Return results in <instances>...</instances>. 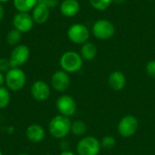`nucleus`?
<instances>
[{
  "instance_id": "nucleus-19",
  "label": "nucleus",
  "mask_w": 155,
  "mask_h": 155,
  "mask_svg": "<svg viewBox=\"0 0 155 155\" xmlns=\"http://www.w3.org/2000/svg\"><path fill=\"white\" fill-rule=\"evenodd\" d=\"M11 100L9 90L5 86H0V109L6 108Z\"/></svg>"
},
{
  "instance_id": "nucleus-32",
  "label": "nucleus",
  "mask_w": 155,
  "mask_h": 155,
  "mask_svg": "<svg viewBox=\"0 0 155 155\" xmlns=\"http://www.w3.org/2000/svg\"><path fill=\"white\" fill-rule=\"evenodd\" d=\"M17 155H29V154H27V153H19V154H17Z\"/></svg>"
},
{
  "instance_id": "nucleus-33",
  "label": "nucleus",
  "mask_w": 155,
  "mask_h": 155,
  "mask_svg": "<svg viewBox=\"0 0 155 155\" xmlns=\"http://www.w3.org/2000/svg\"><path fill=\"white\" fill-rule=\"evenodd\" d=\"M0 155H3V153L1 152V150H0Z\"/></svg>"
},
{
  "instance_id": "nucleus-4",
  "label": "nucleus",
  "mask_w": 155,
  "mask_h": 155,
  "mask_svg": "<svg viewBox=\"0 0 155 155\" xmlns=\"http://www.w3.org/2000/svg\"><path fill=\"white\" fill-rule=\"evenodd\" d=\"M101 149L100 141L94 136L82 138L76 145V152L78 155H98Z\"/></svg>"
},
{
  "instance_id": "nucleus-22",
  "label": "nucleus",
  "mask_w": 155,
  "mask_h": 155,
  "mask_svg": "<svg viewBox=\"0 0 155 155\" xmlns=\"http://www.w3.org/2000/svg\"><path fill=\"white\" fill-rule=\"evenodd\" d=\"M21 32L16 29H13L7 34V42L10 45H18L19 42L21 41Z\"/></svg>"
},
{
  "instance_id": "nucleus-14",
  "label": "nucleus",
  "mask_w": 155,
  "mask_h": 155,
  "mask_svg": "<svg viewBox=\"0 0 155 155\" xmlns=\"http://www.w3.org/2000/svg\"><path fill=\"white\" fill-rule=\"evenodd\" d=\"M108 84L114 91H121L126 85V77L121 71H114L109 74Z\"/></svg>"
},
{
  "instance_id": "nucleus-28",
  "label": "nucleus",
  "mask_w": 155,
  "mask_h": 155,
  "mask_svg": "<svg viewBox=\"0 0 155 155\" xmlns=\"http://www.w3.org/2000/svg\"><path fill=\"white\" fill-rule=\"evenodd\" d=\"M59 155H75V153H73V152H71V151L66 150V151H63Z\"/></svg>"
},
{
  "instance_id": "nucleus-17",
  "label": "nucleus",
  "mask_w": 155,
  "mask_h": 155,
  "mask_svg": "<svg viewBox=\"0 0 155 155\" xmlns=\"http://www.w3.org/2000/svg\"><path fill=\"white\" fill-rule=\"evenodd\" d=\"M96 54H97V47L94 44L86 42L82 45L80 55L82 56L83 60L91 61L95 58Z\"/></svg>"
},
{
  "instance_id": "nucleus-21",
  "label": "nucleus",
  "mask_w": 155,
  "mask_h": 155,
  "mask_svg": "<svg viewBox=\"0 0 155 155\" xmlns=\"http://www.w3.org/2000/svg\"><path fill=\"white\" fill-rule=\"evenodd\" d=\"M90 5L98 11H104L106 10L111 4L113 3V0H89Z\"/></svg>"
},
{
  "instance_id": "nucleus-12",
  "label": "nucleus",
  "mask_w": 155,
  "mask_h": 155,
  "mask_svg": "<svg viewBox=\"0 0 155 155\" xmlns=\"http://www.w3.org/2000/svg\"><path fill=\"white\" fill-rule=\"evenodd\" d=\"M31 94L34 99L38 102H44L47 100L51 94L49 85L45 81H36L31 87Z\"/></svg>"
},
{
  "instance_id": "nucleus-30",
  "label": "nucleus",
  "mask_w": 155,
  "mask_h": 155,
  "mask_svg": "<svg viewBox=\"0 0 155 155\" xmlns=\"http://www.w3.org/2000/svg\"><path fill=\"white\" fill-rule=\"evenodd\" d=\"M126 0H113V3L114 4H117V5H121V4H124Z\"/></svg>"
},
{
  "instance_id": "nucleus-8",
  "label": "nucleus",
  "mask_w": 155,
  "mask_h": 155,
  "mask_svg": "<svg viewBox=\"0 0 155 155\" xmlns=\"http://www.w3.org/2000/svg\"><path fill=\"white\" fill-rule=\"evenodd\" d=\"M30 56V50L25 45H16L14 50L11 52L9 61L12 68L20 67L24 64H25Z\"/></svg>"
},
{
  "instance_id": "nucleus-18",
  "label": "nucleus",
  "mask_w": 155,
  "mask_h": 155,
  "mask_svg": "<svg viewBox=\"0 0 155 155\" xmlns=\"http://www.w3.org/2000/svg\"><path fill=\"white\" fill-rule=\"evenodd\" d=\"M36 5L37 0H14V5L18 12L27 13Z\"/></svg>"
},
{
  "instance_id": "nucleus-10",
  "label": "nucleus",
  "mask_w": 155,
  "mask_h": 155,
  "mask_svg": "<svg viewBox=\"0 0 155 155\" xmlns=\"http://www.w3.org/2000/svg\"><path fill=\"white\" fill-rule=\"evenodd\" d=\"M13 25L15 29L20 31L21 33H25L30 31L34 25L33 17L28 13L18 12L13 19Z\"/></svg>"
},
{
  "instance_id": "nucleus-5",
  "label": "nucleus",
  "mask_w": 155,
  "mask_h": 155,
  "mask_svg": "<svg viewBox=\"0 0 155 155\" xmlns=\"http://www.w3.org/2000/svg\"><path fill=\"white\" fill-rule=\"evenodd\" d=\"M92 33L97 39L108 40L115 33V27L112 22L107 19H99L94 22L92 27Z\"/></svg>"
},
{
  "instance_id": "nucleus-2",
  "label": "nucleus",
  "mask_w": 155,
  "mask_h": 155,
  "mask_svg": "<svg viewBox=\"0 0 155 155\" xmlns=\"http://www.w3.org/2000/svg\"><path fill=\"white\" fill-rule=\"evenodd\" d=\"M25 82V74L19 67L11 68L5 75V84H6V88L13 92H18L23 89Z\"/></svg>"
},
{
  "instance_id": "nucleus-3",
  "label": "nucleus",
  "mask_w": 155,
  "mask_h": 155,
  "mask_svg": "<svg viewBox=\"0 0 155 155\" xmlns=\"http://www.w3.org/2000/svg\"><path fill=\"white\" fill-rule=\"evenodd\" d=\"M60 66L66 73L78 72L83 66V58L76 52L67 51L60 58Z\"/></svg>"
},
{
  "instance_id": "nucleus-27",
  "label": "nucleus",
  "mask_w": 155,
  "mask_h": 155,
  "mask_svg": "<svg viewBox=\"0 0 155 155\" xmlns=\"http://www.w3.org/2000/svg\"><path fill=\"white\" fill-rule=\"evenodd\" d=\"M4 15H5V10H4V7H3V5L0 4V21L3 19V17H4Z\"/></svg>"
},
{
  "instance_id": "nucleus-25",
  "label": "nucleus",
  "mask_w": 155,
  "mask_h": 155,
  "mask_svg": "<svg viewBox=\"0 0 155 155\" xmlns=\"http://www.w3.org/2000/svg\"><path fill=\"white\" fill-rule=\"evenodd\" d=\"M12 68L11 64H10V61L9 59L6 58H0V72H5L7 73L10 69Z\"/></svg>"
},
{
  "instance_id": "nucleus-29",
  "label": "nucleus",
  "mask_w": 155,
  "mask_h": 155,
  "mask_svg": "<svg viewBox=\"0 0 155 155\" xmlns=\"http://www.w3.org/2000/svg\"><path fill=\"white\" fill-rule=\"evenodd\" d=\"M4 84H5V75L3 74V73L0 72V86H3Z\"/></svg>"
},
{
  "instance_id": "nucleus-6",
  "label": "nucleus",
  "mask_w": 155,
  "mask_h": 155,
  "mask_svg": "<svg viewBox=\"0 0 155 155\" xmlns=\"http://www.w3.org/2000/svg\"><path fill=\"white\" fill-rule=\"evenodd\" d=\"M139 127V122L134 115L128 114L124 116L117 126L118 133L123 137H131L135 134Z\"/></svg>"
},
{
  "instance_id": "nucleus-7",
  "label": "nucleus",
  "mask_w": 155,
  "mask_h": 155,
  "mask_svg": "<svg viewBox=\"0 0 155 155\" xmlns=\"http://www.w3.org/2000/svg\"><path fill=\"white\" fill-rule=\"evenodd\" d=\"M67 36L71 42L76 45H84L86 43L90 37V32L87 26L83 24H74L72 25L68 31Z\"/></svg>"
},
{
  "instance_id": "nucleus-31",
  "label": "nucleus",
  "mask_w": 155,
  "mask_h": 155,
  "mask_svg": "<svg viewBox=\"0 0 155 155\" xmlns=\"http://www.w3.org/2000/svg\"><path fill=\"white\" fill-rule=\"evenodd\" d=\"M10 0H0V3H5V2H8Z\"/></svg>"
},
{
  "instance_id": "nucleus-34",
  "label": "nucleus",
  "mask_w": 155,
  "mask_h": 155,
  "mask_svg": "<svg viewBox=\"0 0 155 155\" xmlns=\"http://www.w3.org/2000/svg\"><path fill=\"white\" fill-rule=\"evenodd\" d=\"M45 155H52V154H45Z\"/></svg>"
},
{
  "instance_id": "nucleus-16",
  "label": "nucleus",
  "mask_w": 155,
  "mask_h": 155,
  "mask_svg": "<svg viewBox=\"0 0 155 155\" xmlns=\"http://www.w3.org/2000/svg\"><path fill=\"white\" fill-rule=\"evenodd\" d=\"M49 15H50V9L45 5L37 4L34 8L32 17L34 22L41 25V24H45L48 20Z\"/></svg>"
},
{
  "instance_id": "nucleus-15",
  "label": "nucleus",
  "mask_w": 155,
  "mask_h": 155,
  "mask_svg": "<svg viewBox=\"0 0 155 155\" xmlns=\"http://www.w3.org/2000/svg\"><path fill=\"white\" fill-rule=\"evenodd\" d=\"M80 9V4L77 0H64L60 5L62 15L66 17H73L77 15Z\"/></svg>"
},
{
  "instance_id": "nucleus-26",
  "label": "nucleus",
  "mask_w": 155,
  "mask_h": 155,
  "mask_svg": "<svg viewBox=\"0 0 155 155\" xmlns=\"http://www.w3.org/2000/svg\"><path fill=\"white\" fill-rule=\"evenodd\" d=\"M59 3V0H37V4H42L50 8H54Z\"/></svg>"
},
{
  "instance_id": "nucleus-23",
  "label": "nucleus",
  "mask_w": 155,
  "mask_h": 155,
  "mask_svg": "<svg viewBox=\"0 0 155 155\" xmlns=\"http://www.w3.org/2000/svg\"><path fill=\"white\" fill-rule=\"evenodd\" d=\"M100 143H101V147L105 150H112L114 148L116 144L115 138L113 136H105L100 141Z\"/></svg>"
},
{
  "instance_id": "nucleus-20",
  "label": "nucleus",
  "mask_w": 155,
  "mask_h": 155,
  "mask_svg": "<svg viewBox=\"0 0 155 155\" xmlns=\"http://www.w3.org/2000/svg\"><path fill=\"white\" fill-rule=\"evenodd\" d=\"M87 127L86 124L82 122V121H75L72 123L71 126V132L75 135V136H83L86 133Z\"/></svg>"
},
{
  "instance_id": "nucleus-24",
  "label": "nucleus",
  "mask_w": 155,
  "mask_h": 155,
  "mask_svg": "<svg viewBox=\"0 0 155 155\" xmlns=\"http://www.w3.org/2000/svg\"><path fill=\"white\" fill-rule=\"evenodd\" d=\"M145 70L150 77L155 79V60H151L150 62L147 63Z\"/></svg>"
},
{
  "instance_id": "nucleus-13",
  "label": "nucleus",
  "mask_w": 155,
  "mask_h": 155,
  "mask_svg": "<svg viewBox=\"0 0 155 155\" xmlns=\"http://www.w3.org/2000/svg\"><path fill=\"white\" fill-rule=\"evenodd\" d=\"M25 136L31 143H39L45 137V132L43 126L38 124H33L26 128Z\"/></svg>"
},
{
  "instance_id": "nucleus-1",
  "label": "nucleus",
  "mask_w": 155,
  "mask_h": 155,
  "mask_svg": "<svg viewBox=\"0 0 155 155\" xmlns=\"http://www.w3.org/2000/svg\"><path fill=\"white\" fill-rule=\"evenodd\" d=\"M72 123L69 117L58 114L54 116L48 125L50 134L55 139H64L71 132Z\"/></svg>"
},
{
  "instance_id": "nucleus-11",
  "label": "nucleus",
  "mask_w": 155,
  "mask_h": 155,
  "mask_svg": "<svg viewBox=\"0 0 155 155\" xmlns=\"http://www.w3.org/2000/svg\"><path fill=\"white\" fill-rule=\"evenodd\" d=\"M70 76L68 73L64 70H59L54 73L51 78V84L53 88L57 92H64L70 86Z\"/></svg>"
},
{
  "instance_id": "nucleus-9",
  "label": "nucleus",
  "mask_w": 155,
  "mask_h": 155,
  "mask_svg": "<svg viewBox=\"0 0 155 155\" xmlns=\"http://www.w3.org/2000/svg\"><path fill=\"white\" fill-rule=\"evenodd\" d=\"M56 108L60 114L70 117L76 112V102L71 95L64 94L57 99Z\"/></svg>"
}]
</instances>
